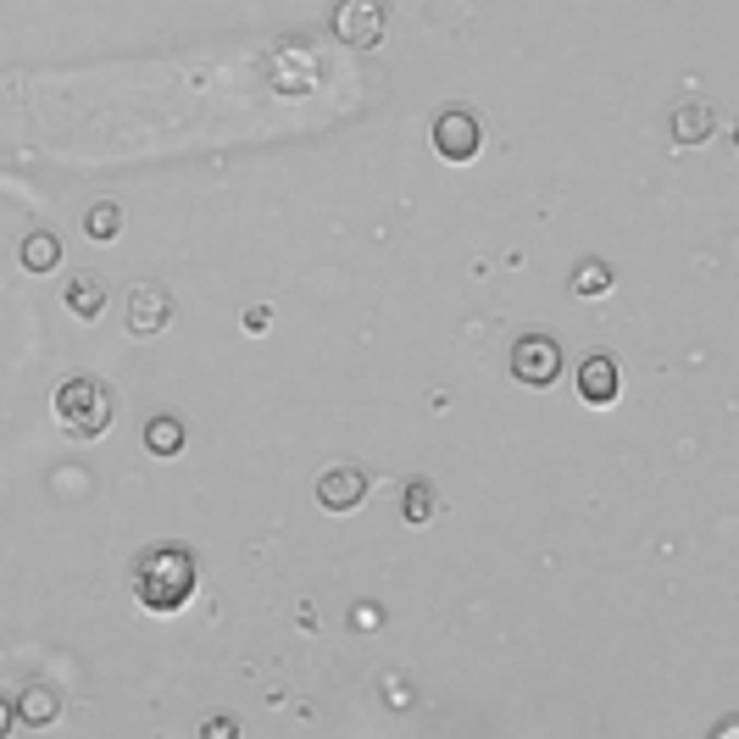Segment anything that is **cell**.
Returning <instances> with one entry per match:
<instances>
[{
    "label": "cell",
    "instance_id": "cell-1",
    "mask_svg": "<svg viewBox=\"0 0 739 739\" xmlns=\"http://www.w3.org/2000/svg\"><path fill=\"white\" fill-rule=\"evenodd\" d=\"M195 579H201V568L183 545H151L134 562V600L145 611H178L195 595Z\"/></svg>",
    "mask_w": 739,
    "mask_h": 739
},
{
    "label": "cell",
    "instance_id": "cell-2",
    "mask_svg": "<svg viewBox=\"0 0 739 739\" xmlns=\"http://www.w3.org/2000/svg\"><path fill=\"white\" fill-rule=\"evenodd\" d=\"M111 417H117V395H111L106 379L73 373V379L56 384V422L68 428L73 440H100L111 428Z\"/></svg>",
    "mask_w": 739,
    "mask_h": 739
},
{
    "label": "cell",
    "instance_id": "cell-3",
    "mask_svg": "<svg viewBox=\"0 0 739 739\" xmlns=\"http://www.w3.org/2000/svg\"><path fill=\"white\" fill-rule=\"evenodd\" d=\"M512 373L528 390H550V384L562 379V345L550 339V334H523L512 345Z\"/></svg>",
    "mask_w": 739,
    "mask_h": 739
},
{
    "label": "cell",
    "instance_id": "cell-4",
    "mask_svg": "<svg viewBox=\"0 0 739 739\" xmlns=\"http://www.w3.org/2000/svg\"><path fill=\"white\" fill-rule=\"evenodd\" d=\"M478 145H484V122H478L473 106H445V111L434 117V151H440L445 162H473Z\"/></svg>",
    "mask_w": 739,
    "mask_h": 739
},
{
    "label": "cell",
    "instance_id": "cell-5",
    "mask_svg": "<svg viewBox=\"0 0 739 739\" xmlns=\"http://www.w3.org/2000/svg\"><path fill=\"white\" fill-rule=\"evenodd\" d=\"M384 23H390L384 0H339V7H334V34L350 50H373L384 39Z\"/></svg>",
    "mask_w": 739,
    "mask_h": 739
},
{
    "label": "cell",
    "instance_id": "cell-6",
    "mask_svg": "<svg viewBox=\"0 0 739 739\" xmlns=\"http://www.w3.org/2000/svg\"><path fill=\"white\" fill-rule=\"evenodd\" d=\"M172 323V295L162 284H134L129 289V334L134 339H156Z\"/></svg>",
    "mask_w": 739,
    "mask_h": 739
},
{
    "label": "cell",
    "instance_id": "cell-7",
    "mask_svg": "<svg viewBox=\"0 0 739 739\" xmlns=\"http://www.w3.org/2000/svg\"><path fill=\"white\" fill-rule=\"evenodd\" d=\"M318 501H323L329 512H356V506L367 501V473H361L356 462L329 467V473L318 478Z\"/></svg>",
    "mask_w": 739,
    "mask_h": 739
},
{
    "label": "cell",
    "instance_id": "cell-8",
    "mask_svg": "<svg viewBox=\"0 0 739 739\" xmlns=\"http://www.w3.org/2000/svg\"><path fill=\"white\" fill-rule=\"evenodd\" d=\"M312 84H318V56L306 50V45H278V50H273V90L306 95Z\"/></svg>",
    "mask_w": 739,
    "mask_h": 739
},
{
    "label": "cell",
    "instance_id": "cell-9",
    "mask_svg": "<svg viewBox=\"0 0 739 739\" xmlns=\"http://www.w3.org/2000/svg\"><path fill=\"white\" fill-rule=\"evenodd\" d=\"M579 395L589 406H611V401H618V361H611V356H584L579 361Z\"/></svg>",
    "mask_w": 739,
    "mask_h": 739
},
{
    "label": "cell",
    "instance_id": "cell-10",
    "mask_svg": "<svg viewBox=\"0 0 739 739\" xmlns=\"http://www.w3.org/2000/svg\"><path fill=\"white\" fill-rule=\"evenodd\" d=\"M61 300H68V312H73V318H84V323H90V318H100V312H106V278H100V273H73V278H68V289H61Z\"/></svg>",
    "mask_w": 739,
    "mask_h": 739
},
{
    "label": "cell",
    "instance_id": "cell-11",
    "mask_svg": "<svg viewBox=\"0 0 739 739\" xmlns=\"http://www.w3.org/2000/svg\"><path fill=\"white\" fill-rule=\"evenodd\" d=\"M712 129H717V111L706 100H684L679 111H672V140L679 145H706Z\"/></svg>",
    "mask_w": 739,
    "mask_h": 739
},
{
    "label": "cell",
    "instance_id": "cell-12",
    "mask_svg": "<svg viewBox=\"0 0 739 739\" xmlns=\"http://www.w3.org/2000/svg\"><path fill=\"white\" fill-rule=\"evenodd\" d=\"M28 728H50L56 717H61V695L50 690V684H28L23 695H17V706H12Z\"/></svg>",
    "mask_w": 739,
    "mask_h": 739
},
{
    "label": "cell",
    "instance_id": "cell-13",
    "mask_svg": "<svg viewBox=\"0 0 739 739\" xmlns=\"http://www.w3.org/2000/svg\"><path fill=\"white\" fill-rule=\"evenodd\" d=\"M17 257H23V267H28V273H50V267L61 262V245H56V234L34 228V234L17 245Z\"/></svg>",
    "mask_w": 739,
    "mask_h": 739
},
{
    "label": "cell",
    "instance_id": "cell-14",
    "mask_svg": "<svg viewBox=\"0 0 739 739\" xmlns=\"http://www.w3.org/2000/svg\"><path fill=\"white\" fill-rule=\"evenodd\" d=\"M145 451H151V456H178V451H183V422L167 417V412L151 417V422H145Z\"/></svg>",
    "mask_w": 739,
    "mask_h": 739
},
{
    "label": "cell",
    "instance_id": "cell-15",
    "mask_svg": "<svg viewBox=\"0 0 739 739\" xmlns=\"http://www.w3.org/2000/svg\"><path fill=\"white\" fill-rule=\"evenodd\" d=\"M117 228H122V212H117L111 201H95V206L84 212V234H90V239H117Z\"/></svg>",
    "mask_w": 739,
    "mask_h": 739
},
{
    "label": "cell",
    "instance_id": "cell-16",
    "mask_svg": "<svg viewBox=\"0 0 739 739\" xmlns=\"http://www.w3.org/2000/svg\"><path fill=\"white\" fill-rule=\"evenodd\" d=\"M611 289V267L606 262H584L579 273H573V295L579 300H595V295H606Z\"/></svg>",
    "mask_w": 739,
    "mask_h": 739
},
{
    "label": "cell",
    "instance_id": "cell-17",
    "mask_svg": "<svg viewBox=\"0 0 739 739\" xmlns=\"http://www.w3.org/2000/svg\"><path fill=\"white\" fill-rule=\"evenodd\" d=\"M401 517H406V523H428V517H434V489H428V484H406Z\"/></svg>",
    "mask_w": 739,
    "mask_h": 739
},
{
    "label": "cell",
    "instance_id": "cell-18",
    "mask_svg": "<svg viewBox=\"0 0 739 739\" xmlns=\"http://www.w3.org/2000/svg\"><path fill=\"white\" fill-rule=\"evenodd\" d=\"M12 723H17V712H12V701H7V695H0V739L12 734Z\"/></svg>",
    "mask_w": 739,
    "mask_h": 739
},
{
    "label": "cell",
    "instance_id": "cell-19",
    "mask_svg": "<svg viewBox=\"0 0 739 739\" xmlns=\"http://www.w3.org/2000/svg\"><path fill=\"white\" fill-rule=\"evenodd\" d=\"M206 734H217V739H234V717H212V723H206Z\"/></svg>",
    "mask_w": 739,
    "mask_h": 739
}]
</instances>
